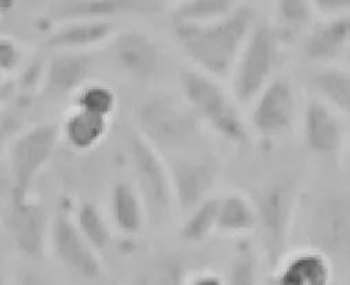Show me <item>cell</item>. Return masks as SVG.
I'll return each mask as SVG.
<instances>
[{
	"label": "cell",
	"instance_id": "cell-1",
	"mask_svg": "<svg viewBox=\"0 0 350 285\" xmlns=\"http://www.w3.org/2000/svg\"><path fill=\"white\" fill-rule=\"evenodd\" d=\"M258 20V13L251 5L240 3L229 16L208 24L174 25V39L196 69L221 80L230 76Z\"/></svg>",
	"mask_w": 350,
	"mask_h": 285
},
{
	"label": "cell",
	"instance_id": "cell-2",
	"mask_svg": "<svg viewBox=\"0 0 350 285\" xmlns=\"http://www.w3.org/2000/svg\"><path fill=\"white\" fill-rule=\"evenodd\" d=\"M181 97L203 127L210 128L222 141L243 146L250 141V128L240 105L221 80L199 69H187L180 74Z\"/></svg>",
	"mask_w": 350,
	"mask_h": 285
},
{
	"label": "cell",
	"instance_id": "cell-3",
	"mask_svg": "<svg viewBox=\"0 0 350 285\" xmlns=\"http://www.w3.org/2000/svg\"><path fill=\"white\" fill-rule=\"evenodd\" d=\"M137 133L161 156L187 149L196 142L202 123L183 97L157 92L135 107Z\"/></svg>",
	"mask_w": 350,
	"mask_h": 285
},
{
	"label": "cell",
	"instance_id": "cell-4",
	"mask_svg": "<svg viewBox=\"0 0 350 285\" xmlns=\"http://www.w3.org/2000/svg\"><path fill=\"white\" fill-rule=\"evenodd\" d=\"M298 198V185L290 176L269 180L251 198L256 214L255 232L272 266H278L287 251Z\"/></svg>",
	"mask_w": 350,
	"mask_h": 285
},
{
	"label": "cell",
	"instance_id": "cell-5",
	"mask_svg": "<svg viewBox=\"0 0 350 285\" xmlns=\"http://www.w3.org/2000/svg\"><path fill=\"white\" fill-rule=\"evenodd\" d=\"M283 40L268 20H258L230 72L232 95L240 107H248L275 76Z\"/></svg>",
	"mask_w": 350,
	"mask_h": 285
},
{
	"label": "cell",
	"instance_id": "cell-6",
	"mask_svg": "<svg viewBox=\"0 0 350 285\" xmlns=\"http://www.w3.org/2000/svg\"><path fill=\"white\" fill-rule=\"evenodd\" d=\"M59 141V127L51 122L33 124L13 137L9 146L10 202L31 198V190L53 159Z\"/></svg>",
	"mask_w": 350,
	"mask_h": 285
},
{
	"label": "cell",
	"instance_id": "cell-7",
	"mask_svg": "<svg viewBox=\"0 0 350 285\" xmlns=\"http://www.w3.org/2000/svg\"><path fill=\"white\" fill-rule=\"evenodd\" d=\"M127 154L133 185L142 199L148 222L165 223L175 210L168 165L163 156L137 131L127 138Z\"/></svg>",
	"mask_w": 350,
	"mask_h": 285
},
{
	"label": "cell",
	"instance_id": "cell-8",
	"mask_svg": "<svg viewBox=\"0 0 350 285\" xmlns=\"http://www.w3.org/2000/svg\"><path fill=\"white\" fill-rule=\"evenodd\" d=\"M248 107V128L268 144L287 137L301 113L295 85L283 76H275Z\"/></svg>",
	"mask_w": 350,
	"mask_h": 285
},
{
	"label": "cell",
	"instance_id": "cell-9",
	"mask_svg": "<svg viewBox=\"0 0 350 285\" xmlns=\"http://www.w3.org/2000/svg\"><path fill=\"white\" fill-rule=\"evenodd\" d=\"M309 240L324 256L347 255L350 244V202L342 192L321 198L310 215Z\"/></svg>",
	"mask_w": 350,
	"mask_h": 285
},
{
	"label": "cell",
	"instance_id": "cell-10",
	"mask_svg": "<svg viewBox=\"0 0 350 285\" xmlns=\"http://www.w3.org/2000/svg\"><path fill=\"white\" fill-rule=\"evenodd\" d=\"M49 248L55 258L77 275L93 280L101 274L98 252L77 229L72 213L62 210L51 217Z\"/></svg>",
	"mask_w": 350,
	"mask_h": 285
},
{
	"label": "cell",
	"instance_id": "cell-11",
	"mask_svg": "<svg viewBox=\"0 0 350 285\" xmlns=\"http://www.w3.org/2000/svg\"><path fill=\"white\" fill-rule=\"evenodd\" d=\"M219 164L214 157H184L170 167V182L175 210L183 215L210 198L219 176Z\"/></svg>",
	"mask_w": 350,
	"mask_h": 285
},
{
	"label": "cell",
	"instance_id": "cell-12",
	"mask_svg": "<svg viewBox=\"0 0 350 285\" xmlns=\"http://www.w3.org/2000/svg\"><path fill=\"white\" fill-rule=\"evenodd\" d=\"M51 217L40 203L27 198L10 202L6 226L16 249L31 260H39L49 249Z\"/></svg>",
	"mask_w": 350,
	"mask_h": 285
},
{
	"label": "cell",
	"instance_id": "cell-13",
	"mask_svg": "<svg viewBox=\"0 0 350 285\" xmlns=\"http://www.w3.org/2000/svg\"><path fill=\"white\" fill-rule=\"evenodd\" d=\"M299 118L304 144L312 154L328 159L340 153L346 139L343 116L312 95Z\"/></svg>",
	"mask_w": 350,
	"mask_h": 285
},
{
	"label": "cell",
	"instance_id": "cell-14",
	"mask_svg": "<svg viewBox=\"0 0 350 285\" xmlns=\"http://www.w3.org/2000/svg\"><path fill=\"white\" fill-rule=\"evenodd\" d=\"M160 10L159 0H58L50 12L55 24L72 20L115 21L126 16H149Z\"/></svg>",
	"mask_w": 350,
	"mask_h": 285
},
{
	"label": "cell",
	"instance_id": "cell-15",
	"mask_svg": "<svg viewBox=\"0 0 350 285\" xmlns=\"http://www.w3.org/2000/svg\"><path fill=\"white\" fill-rule=\"evenodd\" d=\"M113 58L120 70L139 83L154 80L161 70V53L154 40L139 31L113 36Z\"/></svg>",
	"mask_w": 350,
	"mask_h": 285
},
{
	"label": "cell",
	"instance_id": "cell-16",
	"mask_svg": "<svg viewBox=\"0 0 350 285\" xmlns=\"http://www.w3.org/2000/svg\"><path fill=\"white\" fill-rule=\"evenodd\" d=\"M93 68V58L87 53L57 51L43 68L40 90L51 100L73 97L83 84L90 81Z\"/></svg>",
	"mask_w": 350,
	"mask_h": 285
},
{
	"label": "cell",
	"instance_id": "cell-17",
	"mask_svg": "<svg viewBox=\"0 0 350 285\" xmlns=\"http://www.w3.org/2000/svg\"><path fill=\"white\" fill-rule=\"evenodd\" d=\"M350 46L349 14L324 18V21L309 27L302 40L304 57L317 65H335L343 58Z\"/></svg>",
	"mask_w": 350,
	"mask_h": 285
},
{
	"label": "cell",
	"instance_id": "cell-18",
	"mask_svg": "<svg viewBox=\"0 0 350 285\" xmlns=\"http://www.w3.org/2000/svg\"><path fill=\"white\" fill-rule=\"evenodd\" d=\"M116 33L115 21L72 20L57 24L47 35L46 46L54 51L87 53L112 40Z\"/></svg>",
	"mask_w": 350,
	"mask_h": 285
},
{
	"label": "cell",
	"instance_id": "cell-19",
	"mask_svg": "<svg viewBox=\"0 0 350 285\" xmlns=\"http://www.w3.org/2000/svg\"><path fill=\"white\" fill-rule=\"evenodd\" d=\"M109 222L112 229L123 236L139 234L148 215L141 196L131 182L119 180L113 185L109 196Z\"/></svg>",
	"mask_w": 350,
	"mask_h": 285
},
{
	"label": "cell",
	"instance_id": "cell-20",
	"mask_svg": "<svg viewBox=\"0 0 350 285\" xmlns=\"http://www.w3.org/2000/svg\"><path fill=\"white\" fill-rule=\"evenodd\" d=\"M111 119L72 108L59 127L61 139L76 152H90L108 135Z\"/></svg>",
	"mask_w": 350,
	"mask_h": 285
},
{
	"label": "cell",
	"instance_id": "cell-21",
	"mask_svg": "<svg viewBox=\"0 0 350 285\" xmlns=\"http://www.w3.org/2000/svg\"><path fill=\"white\" fill-rule=\"evenodd\" d=\"M331 269L328 258L316 249L290 256L279 270L278 285H328Z\"/></svg>",
	"mask_w": 350,
	"mask_h": 285
},
{
	"label": "cell",
	"instance_id": "cell-22",
	"mask_svg": "<svg viewBox=\"0 0 350 285\" xmlns=\"http://www.w3.org/2000/svg\"><path fill=\"white\" fill-rule=\"evenodd\" d=\"M313 97L319 98L340 116L350 113V74L336 65H324L309 79Z\"/></svg>",
	"mask_w": 350,
	"mask_h": 285
},
{
	"label": "cell",
	"instance_id": "cell-23",
	"mask_svg": "<svg viewBox=\"0 0 350 285\" xmlns=\"http://www.w3.org/2000/svg\"><path fill=\"white\" fill-rule=\"evenodd\" d=\"M256 214L250 196L229 192L218 198L217 232L228 236H245L255 232Z\"/></svg>",
	"mask_w": 350,
	"mask_h": 285
},
{
	"label": "cell",
	"instance_id": "cell-24",
	"mask_svg": "<svg viewBox=\"0 0 350 285\" xmlns=\"http://www.w3.org/2000/svg\"><path fill=\"white\" fill-rule=\"evenodd\" d=\"M239 0H181L171 10L174 25H202L229 16Z\"/></svg>",
	"mask_w": 350,
	"mask_h": 285
},
{
	"label": "cell",
	"instance_id": "cell-25",
	"mask_svg": "<svg viewBox=\"0 0 350 285\" xmlns=\"http://www.w3.org/2000/svg\"><path fill=\"white\" fill-rule=\"evenodd\" d=\"M72 218L90 245L97 251H105L111 241L113 229L100 206L92 200H81L72 213Z\"/></svg>",
	"mask_w": 350,
	"mask_h": 285
},
{
	"label": "cell",
	"instance_id": "cell-26",
	"mask_svg": "<svg viewBox=\"0 0 350 285\" xmlns=\"http://www.w3.org/2000/svg\"><path fill=\"white\" fill-rule=\"evenodd\" d=\"M276 27L284 44L293 43L305 33L313 21L309 0H273Z\"/></svg>",
	"mask_w": 350,
	"mask_h": 285
},
{
	"label": "cell",
	"instance_id": "cell-27",
	"mask_svg": "<svg viewBox=\"0 0 350 285\" xmlns=\"http://www.w3.org/2000/svg\"><path fill=\"white\" fill-rule=\"evenodd\" d=\"M218 198H207L184 215L180 237L189 244H198L217 232Z\"/></svg>",
	"mask_w": 350,
	"mask_h": 285
},
{
	"label": "cell",
	"instance_id": "cell-28",
	"mask_svg": "<svg viewBox=\"0 0 350 285\" xmlns=\"http://www.w3.org/2000/svg\"><path fill=\"white\" fill-rule=\"evenodd\" d=\"M73 107L84 112L111 119L118 108V97L108 84L90 80L75 92Z\"/></svg>",
	"mask_w": 350,
	"mask_h": 285
},
{
	"label": "cell",
	"instance_id": "cell-29",
	"mask_svg": "<svg viewBox=\"0 0 350 285\" xmlns=\"http://www.w3.org/2000/svg\"><path fill=\"white\" fill-rule=\"evenodd\" d=\"M185 269L174 256H161L148 263L135 277L133 285H183Z\"/></svg>",
	"mask_w": 350,
	"mask_h": 285
},
{
	"label": "cell",
	"instance_id": "cell-30",
	"mask_svg": "<svg viewBox=\"0 0 350 285\" xmlns=\"http://www.w3.org/2000/svg\"><path fill=\"white\" fill-rule=\"evenodd\" d=\"M256 269V256L251 244L241 241L236 249L225 285H255Z\"/></svg>",
	"mask_w": 350,
	"mask_h": 285
},
{
	"label": "cell",
	"instance_id": "cell-31",
	"mask_svg": "<svg viewBox=\"0 0 350 285\" xmlns=\"http://www.w3.org/2000/svg\"><path fill=\"white\" fill-rule=\"evenodd\" d=\"M23 64V49L10 36H0V70L5 74L18 70Z\"/></svg>",
	"mask_w": 350,
	"mask_h": 285
},
{
	"label": "cell",
	"instance_id": "cell-32",
	"mask_svg": "<svg viewBox=\"0 0 350 285\" xmlns=\"http://www.w3.org/2000/svg\"><path fill=\"white\" fill-rule=\"evenodd\" d=\"M309 3L313 13L324 18L349 14L350 9V0H309Z\"/></svg>",
	"mask_w": 350,
	"mask_h": 285
},
{
	"label": "cell",
	"instance_id": "cell-33",
	"mask_svg": "<svg viewBox=\"0 0 350 285\" xmlns=\"http://www.w3.org/2000/svg\"><path fill=\"white\" fill-rule=\"evenodd\" d=\"M21 120L18 112H0V142L17 133Z\"/></svg>",
	"mask_w": 350,
	"mask_h": 285
},
{
	"label": "cell",
	"instance_id": "cell-34",
	"mask_svg": "<svg viewBox=\"0 0 350 285\" xmlns=\"http://www.w3.org/2000/svg\"><path fill=\"white\" fill-rule=\"evenodd\" d=\"M20 285H53L47 278H44L42 274L27 270L20 277Z\"/></svg>",
	"mask_w": 350,
	"mask_h": 285
},
{
	"label": "cell",
	"instance_id": "cell-35",
	"mask_svg": "<svg viewBox=\"0 0 350 285\" xmlns=\"http://www.w3.org/2000/svg\"><path fill=\"white\" fill-rule=\"evenodd\" d=\"M21 0H0V20L13 14Z\"/></svg>",
	"mask_w": 350,
	"mask_h": 285
},
{
	"label": "cell",
	"instance_id": "cell-36",
	"mask_svg": "<svg viewBox=\"0 0 350 285\" xmlns=\"http://www.w3.org/2000/svg\"><path fill=\"white\" fill-rule=\"evenodd\" d=\"M192 285H225V282L218 277V275H214V274H204V275H200L198 277Z\"/></svg>",
	"mask_w": 350,
	"mask_h": 285
},
{
	"label": "cell",
	"instance_id": "cell-37",
	"mask_svg": "<svg viewBox=\"0 0 350 285\" xmlns=\"http://www.w3.org/2000/svg\"><path fill=\"white\" fill-rule=\"evenodd\" d=\"M5 77H6V74L2 70H0V87H2V84L5 81Z\"/></svg>",
	"mask_w": 350,
	"mask_h": 285
},
{
	"label": "cell",
	"instance_id": "cell-38",
	"mask_svg": "<svg viewBox=\"0 0 350 285\" xmlns=\"http://www.w3.org/2000/svg\"><path fill=\"white\" fill-rule=\"evenodd\" d=\"M251 2H256V3H265L268 0H251Z\"/></svg>",
	"mask_w": 350,
	"mask_h": 285
},
{
	"label": "cell",
	"instance_id": "cell-39",
	"mask_svg": "<svg viewBox=\"0 0 350 285\" xmlns=\"http://www.w3.org/2000/svg\"><path fill=\"white\" fill-rule=\"evenodd\" d=\"M0 285H5V281H3L2 277H0Z\"/></svg>",
	"mask_w": 350,
	"mask_h": 285
}]
</instances>
